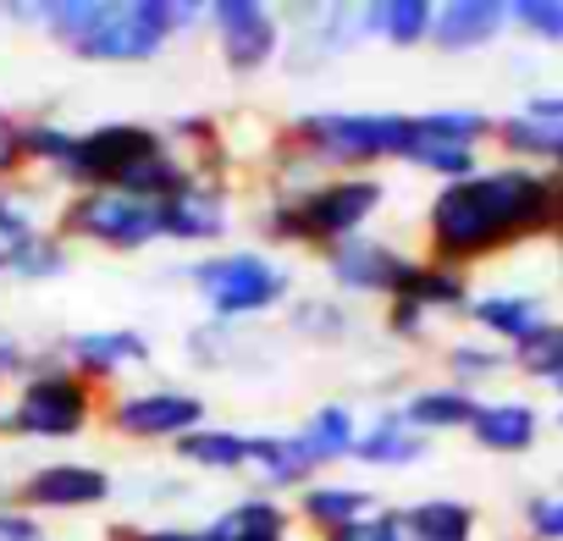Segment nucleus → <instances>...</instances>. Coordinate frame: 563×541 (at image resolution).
Wrapping results in <instances>:
<instances>
[{
  "mask_svg": "<svg viewBox=\"0 0 563 541\" xmlns=\"http://www.w3.org/2000/svg\"><path fill=\"white\" fill-rule=\"evenodd\" d=\"M563 238V172L552 166H486L464 183H448L426 205V260L470 270L497 260L525 238Z\"/></svg>",
  "mask_w": 563,
  "mask_h": 541,
  "instance_id": "nucleus-1",
  "label": "nucleus"
},
{
  "mask_svg": "<svg viewBox=\"0 0 563 541\" xmlns=\"http://www.w3.org/2000/svg\"><path fill=\"white\" fill-rule=\"evenodd\" d=\"M40 29L89 67H144L205 29V0H40Z\"/></svg>",
  "mask_w": 563,
  "mask_h": 541,
  "instance_id": "nucleus-2",
  "label": "nucleus"
},
{
  "mask_svg": "<svg viewBox=\"0 0 563 541\" xmlns=\"http://www.w3.org/2000/svg\"><path fill=\"white\" fill-rule=\"evenodd\" d=\"M382 205H387V183L376 172H343V177H321L299 199H260L254 227L265 243L321 254L343 238H360L382 216Z\"/></svg>",
  "mask_w": 563,
  "mask_h": 541,
  "instance_id": "nucleus-3",
  "label": "nucleus"
},
{
  "mask_svg": "<svg viewBox=\"0 0 563 541\" xmlns=\"http://www.w3.org/2000/svg\"><path fill=\"white\" fill-rule=\"evenodd\" d=\"M282 139L305 150L327 177H343V172H376L387 161H404V150L415 139V117L409 111L316 106V111H299L294 122H282Z\"/></svg>",
  "mask_w": 563,
  "mask_h": 541,
  "instance_id": "nucleus-4",
  "label": "nucleus"
},
{
  "mask_svg": "<svg viewBox=\"0 0 563 541\" xmlns=\"http://www.w3.org/2000/svg\"><path fill=\"white\" fill-rule=\"evenodd\" d=\"M183 283L205 299L210 321H221V327L276 316V310H288L299 299L294 270L282 265L271 249H210V254H194L183 265Z\"/></svg>",
  "mask_w": 563,
  "mask_h": 541,
  "instance_id": "nucleus-5",
  "label": "nucleus"
},
{
  "mask_svg": "<svg viewBox=\"0 0 563 541\" xmlns=\"http://www.w3.org/2000/svg\"><path fill=\"white\" fill-rule=\"evenodd\" d=\"M106 415V393L89 387L78 371L56 360V343L34 365L29 382H18L0 398V437L18 442H78L95 420Z\"/></svg>",
  "mask_w": 563,
  "mask_h": 541,
  "instance_id": "nucleus-6",
  "label": "nucleus"
},
{
  "mask_svg": "<svg viewBox=\"0 0 563 541\" xmlns=\"http://www.w3.org/2000/svg\"><path fill=\"white\" fill-rule=\"evenodd\" d=\"M56 232L106 254H144L166 243V199L128 188H78L56 205Z\"/></svg>",
  "mask_w": 563,
  "mask_h": 541,
  "instance_id": "nucleus-7",
  "label": "nucleus"
},
{
  "mask_svg": "<svg viewBox=\"0 0 563 541\" xmlns=\"http://www.w3.org/2000/svg\"><path fill=\"white\" fill-rule=\"evenodd\" d=\"M205 29L232 78H260L288 51V23L265 0H205Z\"/></svg>",
  "mask_w": 563,
  "mask_h": 541,
  "instance_id": "nucleus-8",
  "label": "nucleus"
},
{
  "mask_svg": "<svg viewBox=\"0 0 563 541\" xmlns=\"http://www.w3.org/2000/svg\"><path fill=\"white\" fill-rule=\"evenodd\" d=\"M100 420L122 442H144V448L150 442H166V448H177L183 437H194L199 426H210V404L199 393H188V387L155 382V387H139V393H111Z\"/></svg>",
  "mask_w": 563,
  "mask_h": 541,
  "instance_id": "nucleus-9",
  "label": "nucleus"
},
{
  "mask_svg": "<svg viewBox=\"0 0 563 541\" xmlns=\"http://www.w3.org/2000/svg\"><path fill=\"white\" fill-rule=\"evenodd\" d=\"M316 260H321L327 294L354 305V299H398V288H404V277L415 270L420 254H404L393 238L360 232V238H343V243L321 249Z\"/></svg>",
  "mask_w": 563,
  "mask_h": 541,
  "instance_id": "nucleus-10",
  "label": "nucleus"
},
{
  "mask_svg": "<svg viewBox=\"0 0 563 541\" xmlns=\"http://www.w3.org/2000/svg\"><path fill=\"white\" fill-rule=\"evenodd\" d=\"M166 144L161 128L150 122H100V128H84L78 133V155L67 166V194L78 188H122L155 150Z\"/></svg>",
  "mask_w": 563,
  "mask_h": 541,
  "instance_id": "nucleus-11",
  "label": "nucleus"
},
{
  "mask_svg": "<svg viewBox=\"0 0 563 541\" xmlns=\"http://www.w3.org/2000/svg\"><path fill=\"white\" fill-rule=\"evenodd\" d=\"M111 497H117V475L89 459H45V464L23 470L12 486V503H23L40 519L45 514H89V508H106Z\"/></svg>",
  "mask_w": 563,
  "mask_h": 541,
  "instance_id": "nucleus-12",
  "label": "nucleus"
},
{
  "mask_svg": "<svg viewBox=\"0 0 563 541\" xmlns=\"http://www.w3.org/2000/svg\"><path fill=\"white\" fill-rule=\"evenodd\" d=\"M56 360L111 398V387H117L128 371L155 365V343H150V332H139V327H95V332H67V338H56Z\"/></svg>",
  "mask_w": 563,
  "mask_h": 541,
  "instance_id": "nucleus-13",
  "label": "nucleus"
},
{
  "mask_svg": "<svg viewBox=\"0 0 563 541\" xmlns=\"http://www.w3.org/2000/svg\"><path fill=\"white\" fill-rule=\"evenodd\" d=\"M232 227H238L232 183L194 177V183H183V188L166 199V243H183V249L210 254L216 243H227V232H232Z\"/></svg>",
  "mask_w": 563,
  "mask_h": 541,
  "instance_id": "nucleus-14",
  "label": "nucleus"
},
{
  "mask_svg": "<svg viewBox=\"0 0 563 541\" xmlns=\"http://www.w3.org/2000/svg\"><path fill=\"white\" fill-rule=\"evenodd\" d=\"M360 45H365L360 7H305V23H294L282 62H288L294 78H310V73H327L332 62L354 56Z\"/></svg>",
  "mask_w": 563,
  "mask_h": 541,
  "instance_id": "nucleus-15",
  "label": "nucleus"
},
{
  "mask_svg": "<svg viewBox=\"0 0 563 541\" xmlns=\"http://www.w3.org/2000/svg\"><path fill=\"white\" fill-rule=\"evenodd\" d=\"M508 29H514L508 0H442L426 45L437 56H475V51H492Z\"/></svg>",
  "mask_w": 563,
  "mask_h": 541,
  "instance_id": "nucleus-16",
  "label": "nucleus"
},
{
  "mask_svg": "<svg viewBox=\"0 0 563 541\" xmlns=\"http://www.w3.org/2000/svg\"><path fill=\"white\" fill-rule=\"evenodd\" d=\"M249 475L254 492L265 497H299L305 486L321 481V464L310 459V448L299 442V431H249Z\"/></svg>",
  "mask_w": 563,
  "mask_h": 541,
  "instance_id": "nucleus-17",
  "label": "nucleus"
},
{
  "mask_svg": "<svg viewBox=\"0 0 563 541\" xmlns=\"http://www.w3.org/2000/svg\"><path fill=\"white\" fill-rule=\"evenodd\" d=\"M541 431H547L541 404L508 393V398H481L475 426H470L464 437H470L481 453H492V459H519V453H530V448L541 442Z\"/></svg>",
  "mask_w": 563,
  "mask_h": 541,
  "instance_id": "nucleus-18",
  "label": "nucleus"
},
{
  "mask_svg": "<svg viewBox=\"0 0 563 541\" xmlns=\"http://www.w3.org/2000/svg\"><path fill=\"white\" fill-rule=\"evenodd\" d=\"M464 321L475 327V338H486L497 349H514V343H525L547 321V299L530 294V288H492V294L470 299Z\"/></svg>",
  "mask_w": 563,
  "mask_h": 541,
  "instance_id": "nucleus-19",
  "label": "nucleus"
},
{
  "mask_svg": "<svg viewBox=\"0 0 563 541\" xmlns=\"http://www.w3.org/2000/svg\"><path fill=\"white\" fill-rule=\"evenodd\" d=\"M294 508L282 497H265V492H243L238 503H227L221 514H210L199 525L205 541H294Z\"/></svg>",
  "mask_w": 563,
  "mask_h": 541,
  "instance_id": "nucleus-20",
  "label": "nucleus"
},
{
  "mask_svg": "<svg viewBox=\"0 0 563 541\" xmlns=\"http://www.w3.org/2000/svg\"><path fill=\"white\" fill-rule=\"evenodd\" d=\"M431 459V437H420L409 420H404V409L398 404H387L382 415H371L365 420V431H360V448H354V464H365V470H415V464H426Z\"/></svg>",
  "mask_w": 563,
  "mask_h": 541,
  "instance_id": "nucleus-21",
  "label": "nucleus"
},
{
  "mask_svg": "<svg viewBox=\"0 0 563 541\" xmlns=\"http://www.w3.org/2000/svg\"><path fill=\"white\" fill-rule=\"evenodd\" d=\"M382 503H376V492L371 486H354V481H316V486H305L299 492V503H294V519L316 536V541H327V536H338V530H349V525H360L365 514H376Z\"/></svg>",
  "mask_w": 563,
  "mask_h": 541,
  "instance_id": "nucleus-22",
  "label": "nucleus"
},
{
  "mask_svg": "<svg viewBox=\"0 0 563 541\" xmlns=\"http://www.w3.org/2000/svg\"><path fill=\"white\" fill-rule=\"evenodd\" d=\"M398 299L415 305L426 321H442V316H464L470 299H475V288H470V270H453V265L420 254L415 270L404 277V288H398ZM387 305H393V299H387Z\"/></svg>",
  "mask_w": 563,
  "mask_h": 541,
  "instance_id": "nucleus-23",
  "label": "nucleus"
},
{
  "mask_svg": "<svg viewBox=\"0 0 563 541\" xmlns=\"http://www.w3.org/2000/svg\"><path fill=\"white\" fill-rule=\"evenodd\" d=\"M398 409H404V420L420 431V437H448V431H470L475 426V409H481V398L475 393H464V387H448V382H426V387H415V393H404L398 398Z\"/></svg>",
  "mask_w": 563,
  "mask_h": 541,
  "instance_id": "nucleus-24",
  "label": "nucleus"
},
{
  "mask_svg": "<svg viewBox=\"0 0 563 541\" xmlns=\"http://www.w3.org/2000/svg\"><path fill=\"white\" fill-rule=\"evenodd\" d=\"M288 332L299 343H310V349H349L354 332H360V316H354L349 299L321 288V294H299L288 305Z\"/></svg>",
  "mask_w": 563,
  "mask_h": 541,
  "instance_id": "nucleus-25",
  "label": "nucleus"
},
{
  "mask_svg": "<svg viewBox=\"0 0 563 541\" xmlns=\"http://www.w3.org/2000/svg\"><path fill=\"white\" fill-rule=\"evenodd\" d=\"M431 0H365L360 7V29L365 45H393V51H420L431 40Z\"/></svg>",
  "mask_w": 563,
  "mask_h": 541,
  "instance_id": "nucleus-26",
  "label": "nucleus"
},
{
  "mask_svg": "<svg viewBox=\"0 0 563 541\" xmlns=\"http://www.w3.org/2000/svg\"><path fill=\"white\" fill-rule=\"evenodd\" d=\"M404 541H475L481 536V508L464 497H420L398 508Z\"/></svg>",
  "mask_w": 563,
  "mask_h": 541,
  "instance_id": "nucleus-27",
  "label": "nucleus"
},
{
  "mask_svg": "<svg viewBox=\"0 0 563 541\" xmlns=\"http://www.w3.org/2000/svg\"><path fill=\"white\" fill-rule=\"evenodd\" d=\"M360 415H354V404H343V398H327V404H316L310 415H305V426H299V442L310 448V459L327 470V464H349L354 459V448H360Z\"/></svg>",
  "mask_w": 563,
  "mask_h": 541,
  "instance_id": "nucleus-28",
  "label": "nucleus"
},
{
  "mask_svg": "<svg viewBox=\"0 0 563 541\" xmlns=\"http://www.w3.org/2000/svg\"><path fill=\"white\" fill-rule=\"evenodd\" d=\"M172 459L194 475H249V431H232V426H199L194 437H183L172 448Z\"/></svg>",
  "mask_w": 563,
  "mask_h": 541,
  "instance_id": "nucleus-29",
  "label": "nucleus"
},
{
  "mask_svg": "<svg viewBox=\"0 0 563 541\" xmlns=\"http://www.w3.org/2000/svg\"><path fill=\"white\" fill-rule=\"evenodd\" d=\"M23 155H29V177L34 183H67V166L78 155V128L56 122V117H29L23 122Z\"/></svg>",
  "mask_w": 563,
  "mask_h": 541,
  "instance_id": "nucleus-30",
  "label": "nucleus"
},
{
  "mask_svg": "<svg viewBox=\"0 0 563 541\" xmlns=\"http://www.w3.org/2000/svg\"><path fill=\"white\" fill-rule=\"evenodd\" d=\"M514 371V360H508V349H497V343H486V338H453L448 349H442V376H448V387H464V393H475L481 398V387H492V382H503Z\"/></svg>",
  "mask_w": 563,
  "mask_h": 541,
  "instance_id": "nucleus-31",
  "label": "nucleus"
},
{
  "mask_svg": "<svg viewBox=\"0 0 563 541\" xmlns=\"http://www.w3.org/2000/svg\"><path fill=\"white\" fill-rule=\"evenodd\" d=\"M45 227H51V221H45V210H40V194H29V183H23V188H0V277H12L18 260H23V249H29Z\"/></svg>",
  "mask_w": 563,
  "mask_h": 541,
  "instance_id": "nucleus-32",
  "label": "nucleus"
},
{
  "mask_svg": "<svg viewBox=\"0 0 563 541\" xmlns=\"http://www.w3.org/2000/svg\"><path fill=\"white\" fill-rule=\"evenodd\" d=\"M415 133L442 139V144H464V150H486L497 139V117L481 106H437V111H415Z\"/></svg>",
  "mask_w": 563,
  "mask_h": 541,
  "instance_id": "nucleus-33",
  "label": "nucleus"
},
{
  "mask_svg": "<svg viewBox=\"0 0 563 541\" xmlns=\"http://www.w3.org/2000/svg\"><path fill=\"white\" fill-rule=\"evenodd\" d=\"M398 166L437 177V188H448V183H464V177L486 172L481 150H464V144H442V139H426V133H415V139H409V150H404V161H398Z\"/></svg>",
  "mask_w": 563,
  "mask_h": 541,
  "instance_id": "nucleus-34",
  "label": "nucleus"
},
{
  "mask_svg": "<svg viewBox=\"0 0 563 541\" xmlns=\"http://www.w3.org/2000/svg\"><path fill=\"white\" fill-rule=\"evenodd\" d=\"M508 360H514V376H525L536 387H552L563 376V316H547L525 343L508 349Z\"/></svg>",
  "mask_w": 563,
  "mask_h": 541,
  "instance_id": "nucleus-35",
  "label": "nucleus"
},
{
  "mask_svg": "<svg viewBox=\"0 0 563 541\" xmlns=\"http://www.w3.org/2000/svg\"><path fill=\"white\" fill-rule=\"evenodd\" d=\"M67 270H73V243L56 232V221L23 249V260H18V270H12V277L18 283H56V277H67Z\"/></svg>",
  "mask_w": 563,
  "mask_h": 541,
  "instance_id": "nucleus-36",
  "label": "nucleus"
},
{
  "mask_svg": "<svg viewBox=\"0 0 563 541\" xmlns=\"http://www.w3.org/2000/svg\"><path fill=\"white\" fill-rule=\"evenodd\" d=\"M508 23L536 45H563V0H508Z\"/></svg>",
  "mask_w": 563,
  "mask_h": 541,
  "instance_id": "nucleus-37",
  "label": "nucleus"
},
{
  "mask_svg": "<svg viewBox=\"0 0 563 541\" xmlns=\"http://www.w3.org/2000/svg\"><path fill=\"white\" fill-rule=\"evenodd\" d=\"M183 349H188V360H194L199 371H221V365H232V354H238V327L199 321V327L183 338Z\"/></svg>",
  "mask_w": 563,
  "mask_h": 541,
  "instance_id": "nucleus-38",
  "label": "nucleus"
},
{
  "mask_svg": "<svg viewBox=\"0 0 563 541\" xmlns=\"http://www.w3.org/2000/svg\"><path fill=\"white\" fill-rule=\"evenodd\" d=\"M45 349H51V343H29L23 332L0 327V393H12L18 382H29L34 365L45 360Z\"/></svg>",
  "mask_w": 563,
  "mask_h": 541,
  "instance_id": "nucleus-39",
  "label": "nucleus"
},
{
  "mask_svg": "<svg viewBox=\"0 0 563 541\" xmlns=\"http://www.w3.org/2000/svg\"><path fill=\"white\" fill-rule=\"evenodd\" d=\"M519 525L530 541H563V492H530L519 503Z\"/></svg>",
  "mask_w": 563,
  "mask_h": 541,
  "instance_id": "nucleus-40",
  "label": "nucleus"
},
{
  "mask_svg": "<svg viewBox=\"0 0 563 541\" xmlns=\"http://www.w3.org/2000/svg\"><path fill=\"white\" fill-rule=\"evenodd\" d=\"M29 183V155H23V117L0 106V188H23Z\"/></svg>",
  "mask_w": 563,
  "mask_h": 541,
  "instance_id": "nucleus-41",
  "label": "nucleus"
},
{
  "mask_svg": "<svg viewBox=\"0 0 563 541\" xmlns=\"http://www.w3.org/2000/svg\"><path fill=\"white\" fill-rule=\"evenodd\" d=\"M431 327H437V321H426V316H420L415 305H404V299H393L387 316H382V332H387L393 343H426Z\"/></svg>",
  "mask_w": 563,
  "mask_h": 541,
  "instance_id": "nucleus-42",
  "label": "nucleus"
},
{
  "mask_svg": "<svg viewBox=\"0 0 563 541\" xmlns=\"http://www.w3.org/2000/svg\"><path fill=\"white\" fill-rule=\"evenodd\" d=\"M327 541H404V519H398V508H376V514H365L360 525H349Z\"/></svg>",
  "mask_w": 563,
  "mask_h": 541,
  "instance_id": "nucleus-43",
  "label": "nucleus"
},
{
  "mask_svg": "<svg viewBox=\"0 0 563 541\" xmlns=\"http://www.w3.org/2000/svg\"><path fill=\"white\" fill-rule=\"evenodd\" d=\"M0 541H51V525L7 497V503H0Z\"/></svg>",
  "mask_w": 563,
  "mask_h": 541,
  "instance_id": "nucleus-44",
  "label": "nucleus"
},
{
  "mask_svg": "<svg viewBox=\"0 0 563 541\" xmlns=\"http://www.w3.org/2000/svg\"><path fill=\"white\" fill-rule=\"evenodd\" d=\"M519 117H530L536 128L563 133V89H530V95L519 100Z\"/></svg>",
  "mask_w": 563,
  "mask_h": 541,
  "instance_id": "nucleus-45",
  "label": "nucleus"
},
{
  "mask_svg": "<svg viewBox=\"0 0 563 541\" xmlns=\"http://www.w3.org/2000/svg\"><path fill=\"white\" fill-rule=\"evenodd\" d=\"M117 541H205V536H199V525H144V530L122 525Z\"/></svg>",
  "mask_w": 563,
  "mask_h": 541,
  "instance_id": "nucleus-46",
  "label": "nucleus"
},
{
  "mask_svg": "<svg viewBox=\"0 0 563 541\" xmlns=\"http://www.w3.org/2000/svg\"><path fill=\"white\" fill-rule=\"evenodd\" d=\"M552 172H563V144H558V150H552Z\"/></svg>",
  "mask_w": 563,
  "mask_h": 541,
  "instance_id": "nucleus-47",
  "label": "nucleus"
},
{
  "mask_svg": "<svg viewBox=\"0 0 563 541\" xmlns=\"http://www.w3.org/2000/svg\"><path fill=\"white\" fill-rule=\"evenodd\" d=\"M552 426H558V431H563V404H558V415H552Z\"/></svg>",
  "mask_w": 563,
  "mask_h": 541,
  "instance_id": "nucleus-48",
  "label": "nucleus"
},
{
  "mask_svg": "<svg viewBox=\"0 0 563 541\" xmlns=\"http://www.w3.org/2000/svg\"><path fill=\"white\" fill-rule=\"evenodd\" d=\"M558 492H563V470H558Z\"/></svg>",
  "mask_w": 563,
  "mask_h": 541,
  "instance_id": "nucleus-49",
  "label": "nucleus"
},
{
  "mask_svg": "<svg viewBox=\"0 0 563 541\" xmlns=\"http://www.w3.org/2000/svg\"><path fill=\"white\" fill-rule=\"evenodd\" d=\"M0 398H7V393H0Z\"/></svg>",
  "mask_w": 563,
  "mask_h": 541,
  "instance_id": "nucleus-50",
  "label": "nucleus"
}]
</instances>
